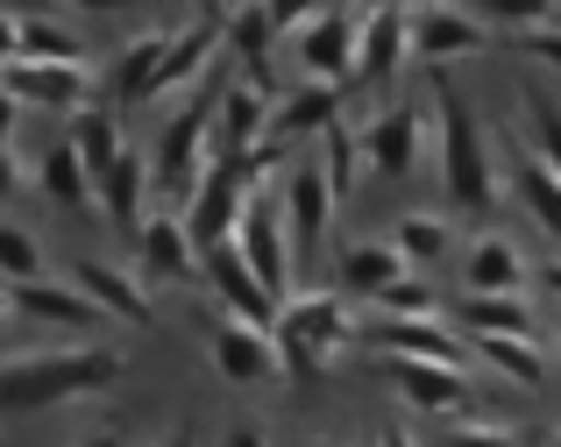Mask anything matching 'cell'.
<instances>
[{"label": "cell", "mask_w": 561, "mask_h": 447, "mask_svg": "<svg viewBox=\"0 0 561 447\" xmlns=\"http://www.w3.org/2000/svg\"><path fill=\"white\" fill-rule=\"evenodd\" d=\"M356 36H363V8H342V0H334L320 22H306L299 36H291V57H299V71L320 79V85H356Z\"/></svg>", "instance_id": "8992f818"}, {"label": "cell", "mask_w": 561, "mask_h": 447, "mask_svg": "<svg viewBox=\"0 0 561 447\" xmlns=\"http://www.w3.org/2000/svg\"><path fill=\"white\" fill-rule=\"evenodd\" d=\"M71 142H79V157L93 163H107L114 149H122V128H114V114H100V107H79V122H71Z\"/></svg>", "instance_id": "d6a6232c"}, {"label": "cell", "mask_w": 561, "mask_h": 447, "mask_svg": "<svg viewBox=\"0 0 561 447\" xmlns=\"http://www.w3.org/2000/svg\"><path fill=\"white\" fill-rule=\"evenodd\" d=\"M0 277H8V285L43 277V242L28 228H14V220H0Z\"/></svg>", "instance_id": "1f68e13d"}, {"label": "cell", "mask_w": 561, "mask_h": 447, "mask_svg": "<svg viewBox=\"0 0 561 447\" xmlns=\"http://www.w3.org/2000/svg\"><path fill=\"white\" fill-rule=\"evenodd\" d=\"M22 192V157H14V142H0V206Z\"/></svg>", "instance_id": "ab89813d"}, {"label": "cell", "mask_w": 561, "mask_h": 447, "mask_svg": "<svg viewBox=\"0 0 561 447\" xmlns=\"http://www.w3.org/2000/svg\"><path fill=\"white\" fill-rule=\"evenodd\" d=\"M22 57H85L79 36H71L65 22H50V14H22Z\"/></svg>", "instance_id": "836d02e7"}, {"label": "cell", "mask_w": 561, "mask_h": 447, "mask_svg": "<svg viewBox=\"0 0 561 447\" xmlns=\"http://www.w3.org/2000/svg\"><path fill=\"white\" fill-rule=\"evenodd\" d=\"M469 341H477V355L497 369V377L526 383V391H540V383H548V355H540L534 334H469Z\"/></svg>", "instance_id": "484cf974"}, {"label": "cell", "mask_w": 561, "mask_h": 447, "mask_svg": "<svg viewBox=\"0 0 561 447\" xmlns=\"http://www.w3.org/2000/svg\"><path fill=\"white\" fill-rule=\"evenodd\" d=\"M14 312H22V306H14V285H0V326H8Z\"/></svg>", "instance_id": "7dc6e473"}, {"label": "cell", "mask_w": 561, "mask_h": 447, "mask_svg": "<svg viewBox=\"0 0 561 447\" xmlns=\"http://www.w3.org/2000/svg\"><path fill=\"white\" fill-rule=\"evenodd\" d=\"M71 8H85V14H114V8H128V0H71Z\"/></svg>", "instance_id": "f6af8a7d"}, {"label": "cell", "mask_w": 561, "mask_h": 447, "mask_svg": "<svg viewBox=\"0 0 561 447\" xmlns=\"http://www.w3.org/2000/svg\"><path fill=\"white\" fill-rule=\"evenodd\" d=\"M263 8H271V22L285 28V36H299V28H306V22H320L334 0H263Z\"/></svg>", "instance_id": "74e56055"}, {"label": "cell", "mask_w": 561, "mask_h": 447, "mask_svg": "<svg viewBox=\"0 0 561 447\" xmlns=\"http://www.w3.org/2000/svg\"><path fill=\"white\" fill-rule=\"evenodd\" d=\"M220 8H256V0H220Z\"/></svg>", "instance_id": "681fc988"}, {"label": "cell", "mask_w": 561, "mask_h": 447, "mask_svg": "<svg viewBox=\"0 0 561 447\" xmlns=\"http://www.w3.org/2000/svg\"><path fill=\"white\" fill-rule=\"evenodd\" d=\"M519 192H526V206H534V220L561 242V171H554L548 157H540V149L519 163Z\"/></svg>", "instance_id": "f1b7e54d"}, {"label": "cell", "mask_w": 561, "mask_h": 447, "mask_svg": "<svg viewBox=\"0 0 561 447\" xmlns=\"http://www.w3.org/2000/svg\"><path fill=\"white\" fill-rule=\"evenodd\" d=\"M0 85H8L22 107H50V114H79L85 100H93L85 57H8V65H0Z\"/></svg>", "instance_id": "277c9868"}, {"label": "cell", "mask_w": 561, "mask_h": 447, "mask_svg": "<svg viewBox=\"0 0 561 447\" xmlns=\"http://www.w3.org/2000/svg\"><path fill=\"white\" fill-rule=\"evenodd\" d=\"M277 36H285V28L271 22L263 0H256V8H228V50L249 65V79H256V85H271V43Z\"/></svg>", "instance_id": "d4e9b609"}, {"label": "cell", "mask_w": 561, "mask_h": 447, "mask_svg": "<svg viewBox=\"0 0 561 447\" xmlns=\"http://www.w3.org/2000/svg\"><path fill=\"white\" fill-rule=\"evenodd\" d=\"M122 383V348L107 341H71L50 355H14L0 363V412H43V405H71Z\"/></svg>", "instance_id": "6da1fadb"}, {"label": "cell", "mask_w": 561, "mask_h": 447, "mask_svg": "<svg viewBox=\"0 0 561 447\" xmlns=\"http://www.w3.org/2000/svg\"><path fill=\"white\" fill-rule=\"evenodd\" d=\"M554 334H561V326H554Z\"/></svg>", "instance_id": "9f6ffc18"}, {"label": "cell", "mask_w": 561, "mask_h": 447, "mask_svg": "<svg viewBox=\"0 0 561 447\" xmlns=\"http://www.w3.org/2000/svg\"><path fill=\"white\" fill-rule=\"evenodd\" d=\"M342 122V85H320V79H306L299 93L277 107V128L271 136H328V128Z\"/></svg>", "instance_id": "4316f807"}, {"label": "cell", "mask_w": 561, "mask_h": 447, "mask_svg": "<svg viewBox=\"0 0 561 447\" xmlns=\"http://www.w3.org/2000/svg\"><path fill=\"white\" fill-rule=\"evenodd\" d=\"M71 277H79V285L93 291L100 306L114 312V320H128V326H150V320H157V298H150V285H142V277L114 271V263H100V256H79V263H71Z\"/></svg>", "instance_id": "ffe728a7"}, {"label": "cell", "mask_w": 561, "mask_h": 447, "mask_svg": "<svg viewBox=\"0 0 561 447\" xmlns=\"http://www.w3.org/2000/svg\"><path fill=\"white\" fill-rule=\"evenodd\" d=\"M313 447H334V440H313Z\"/></svg>", "instance_id": "f5cc1de1"}, {"label": "cell", "mask_w": 561, "mask_h": 447, "mask_svg": "<svg viewBox=\"0 0 561 447\" xmlns=\"http://www.w3.org/2000/svg\"><path fill=\"white\" fill-rule=\"evenodd\" d=\"M14 122H22V100L0 85V142H14Z\"/></svg>", "instance_id": "60d3db41"}, {"label": "cell", "mask_w": 561, "mask_h": 447, "mask_svg": "<svg viewBox=\"0 0 561 447\" xmlns=\"http://www.w3.org/2000/svg\"><path fill=\"white\" fill-rule=\"evenodd\" d=\"M534 277H540V285H548V291L561 298V256H554V263H540V271H534Z\"/></svg>", "instance_id": "ee69618b"}, {"label": "cell", "mask_w": 561, "mask_h": 447, "mask_svg": "<svg viewBox=\"0 0 561 447\" xmlns=\"http://www.w3.org/2000/svg\"><path fill=\"white\" fill-rule=\"evenodd\" d=\"M548 447H561V434H554V440H548Z\"/></svg>", "instance_id": "db71d44e"}, {"label": "cell", "mask_w": 561, "mask_h": 447, "mask_svg": "<svg viewBox=\"0 0 561 447\" xmlns=\"http://www.w3.org/2000/svg\"><path fill=\"white\" fill-rule=\"evenodd\" d=\"M462 326L469 334H534L526 291H462Z\"/></svg>", "instance_id": "83f0119b"}, {"label": "cell", "mask_w": 561, "mask_h": 447, "mask_svg": "<svg viewBox=\"0 0 561 447\" xmlns=\"http://www.w3.org/2000/svg\"><path fill=\"white\" fill-rule=\"evenodd\" d=\"M71 447H122V434H85V440H71Z\"/></svg>", "instance_id": "c3c4849f"}, {"label": "cell", "mask_w": 561, "mask_h": 447, "mask_svg": "<svg viewBox=\"0 0 561 447\" xmlns=\"http://www.w3.org/2000/svg\"><path fill=\"white\" fill-rule=\"evenodd\" d=\"M434 136H440V185L462 214H497L505 199V177H497L491 136H483L477 107L462 100L455 79H434Z\"/></svg>", "instance_id": "7a4b0ae2"}, {"label": "cell", "mask_w": 561, "mask_h": 447, "mask_svg": "<svg viewBox=\"0 0 561 447\" xmlns=\"http://www.w3.org/2000/svg\"><path fill=\"white\" fill-rule=\"evenodd\" d=\"M469 8H477L483 22L512 28V36H526V28H554V22H561V0H469Z\"/></svg>", "instance_id": "4dcf8cb0"}, {"label": "cell", "mask_w": 561, "mask_h": 447, "mask_svg": "<svg viewBox=\"0 0 561 447\" xmlns=\"http://www.w3.org/2000/svg\"><path fill=\"white\" fill-rule=\"evenodd\" d=\"M363 163L377 177H412L426 163V114L420 107H383L370 128H363Z\"/></svg>", "instance_id": "9a60e30c"}, {"label": "cell", "mask_w": 561, "mask_h": 447, "mask_svg": "<svg viewBox=\"0 0 561 447\" xmlns=\"http://www.w3.org/2000/svg\"><path fill=\"white\" fill-rule=\"evenodd\" d=\"M228 447H271V440H263V426H234Z\"/></svg>", "instance_id": "7bdbcfd3"}, {"label": "cell", "mask_w": 561, "mask_h": 447, "mask_svg": "<svg viewBox=\"0 0 561 447\" xmlns=\"http://www.w3.org/2000/svg\"><path fill=\"white\" fill-rule=\"evenodd\" d=\"M199 277H206V291L220 298V312H234V320H263V326H277V312H285V298L263 285V271L249 263V249H242V242H214V249L199 256Z\"/></svg>", "instance_id": "5b68a950"}, {"label": "cell", "mask_w": 561, "mask_h": 447, "mask_svg": "<svg viewBox=\"0 0 561 447\" xmlns=\"http://www.w3.org/2000/svg\"><path fill=\"white\" fill-rule=\"evenodd\" d=\"M448 447H519V434H512V426H497V420H455Z\"/></svg>", "instance_id": "d590c367"}, {"label": "cell", "mask_w": 561, "mask_h": 447, "mask_svg": "<svg viewBox=\"0 0 561 447\" xmlns=\"http://www.w3.org/2000/svg\"><path fill=\"white\" fill-rule=\"evenodd\" d=\"M348 334H356V320H348L342 291H291L277 312V348H285V369H299V377H313Z\"/></svg>", "instance_id": "3957f363"}, {"label": "cell", "mask_w": 561, "mask_h": 447, "mask_svg": "<svg viewBox=\"0 0 561 447\" xmlns=\"http://www.w3.org/2000/svg\"><path fill=\"white\" fill-rule=\"evenodd\" d=\"M526 256L519 242H505V234H477L462 256V291H526Z\"/></svg>", "instance_id": "603a6c76"}, {"label": "cell", "mask_w": 561, "mask_h": 447, "mask_svg": "<svg viewBox=\"0 0 561 447\" xmlns=\"http://www.w3.org/2000/svg\"><path fill=\"white\" fill-rule=\"evenodd\" d=\"M0 65H8V57H0Z\"/></svg>", "instance_id": "11a10c76"}, {"label": "cell", "mask_w": 561, "mask_h": 447, "mask_svg": "<svg viewBox=\"0 0 561 447\" xmlns=\"http://www.w3.org/2000/svg\"><path fill=\"white\" fill-rule=\"evenodd\" d=\"M391 242L405 249L412 263H440L455 249V234H448V220H440V214H398L391 220Z\"/></svg>", "instance_id": "f546056e"}, {"label": "cell", "mask_w": 561, "mask_h": 447, "mask_svg": "<svg viewBox=\"0 0 561 447\" xmlns=\"http://www.w3.org/2000/svg\"><path fill=\"white\" fill-rule=\"evenodd\" d=\"M206 8H214V14H228V8H220V0H206Z\"/></svg>", "instance_id": "816d5d0a"}, {"label": "cell", "mask_w": 561, "mask_h": 447, "mask_svg": "<svg viewBox=\"0 0 561 447\" xmlns=\"http://www.w3.org/2000/svg\"><path fill=\"white\" fill-rule=\"evenodd\" d=\"M477 50H491V22H483L477 8L426 0V8L412 14V57H426V65H448V57H477Z\"/></svg>", "instance_id": "30bf717a"}, {"label": "cell", "mask_w": 561, "mask_h": 447, "mask_svg": "<svg viewBox=\"0 0 561 447\" xmlns=\"http://www.w3.org/2000/svg\"><path fill=\"white\" fill-rule=\"evenodd\" d=\"M271 128H277L271 85H256V79H228V85H220V122H214V149H220V157H249V149H263Z\"/></svg>", "instance_id": "7c38bea8"}, {"label": "cell", "mask_w": 561, "mask_h": 447, "mask_svg": "<svg viewBox=\"0 0 561 447\" xmlns=\"http://www.w3.org/2000/svg\"><path fill=\"white\" fill-rule=\"evenodd\" d=\"M534 136H540V157L561 171V100L554 93H534Z\"/></svg>", "instance_id": "e575fe53"}, {"label": "cell", "mask_w": 561, "mask_h": 447, "mask_svg": "<svg viewBox=\"0 0 561 447\" xmlns=\"http://www.w3.org/2000/svg\"><path fill=\"white\" fill-rule=\"evenodd\" d=\"M383 369H391V383L405 391V405H420V412H462V405H469V377H462V363L383 355Z\"/></svg>", "instance_id": "d6986e66"}, {"label": "cell", "mask_w": 561, "mask_h": 447, "mask_svg": "<svg viewBox=\"0 0 561 447\" xmlns=\"http://www.w3.org/2000/svg\"><path fill=\"white\" fill-rule=\"evenodd\" d=\"M519 50H526V57H540V65H554V71H561V22H554V28H526V36H519Z\"/></svg>", "instance_id": "f35d334b"}, {"label": "cell", "mask_w": 561, "mask_h": 447, "mask_svg": "<svg viewBox=\"0 0 561 447\" xmlns=\"http://www.w3.org/2000/svg\"><path fill=\"white\" fill-rule=\"evenodd\" d=\"M157 447H199V434H192V426H179V434H164Z\"/></svg>", "instance_id": "bcb514c9"}, {"label": "cell", "mask_w": 561, "mask_h": 447, "mask_svg": "<svg viewBox=\"0 0 561 447\" xmlns=\"http://www.w3.org/2000/svg\"><path fill=\"white\" fill-rule=\"evenodd\" d=\"M356 8H383V0H356Z\"/></svg>", "instance_id": "f907efd6"}, {"label": "cell", "mask_w": 561, "mask_h": 447, "mask_svg": "<svg viewBox=\"0 0 561 447\" xmlns=\"http://www.w3.org/2000/svg\"><path fill=\"white\" fill-rule=\"evenodd\" d=\"M334 206H342V192H334L328 163H291V177H285V220H291V242H299V256H313V249H320Z\"/></svg>", "instance_id": "ac0fdd59"}, {"label": "cell", "mask_w": 561, "mask_h": 447, "mask_svg": "<svg viewBox=\"0 0 561 447\" xmlns=\"http://www.w3.org/2000/svg\"><path fill=\"white\" fill-rule=\"evenodd\" d=\"M377 447H420V440H412V434H405V426H398V420H391V426H377Z\"/></svg>", "instance_id": "b9f144b4"}, {"label": "cell", "mask_w": 561, "mask_h": 447, "mask_svg": "<svg viewBox=\"0 0 561 447\" xmlns=\"http://www.w3.org/2000/svg\"><path fill=\"white\" fill-rule=\"evenodd\" d=\"M14 306L43 326H71V334H100V326L114 320L79 277H71V285H57V277H22V285H14Z\"/></svg>", "instance_id": "5bb4252c"}, {"label": "cell", "mask_w": 561, "mask_h": 447, "mask_svg": "<svg viewBox=\"0 0 561 447\" xmlns=\"http://www.w3.org/2000/svg\"><path fill=\"white\" fill-rule=\"evenodd\" d=\"M412 57V14L398 0L363 8V36H356V85H391Z\"/></svg>", "instance_id": "8fae6325"}, {"label": "cell", "mask_w": 561, "mask_h": 447, "mask_svg": "<svg viewBox=\"0 0 561 447\" xmlns=\"http://www.w3.org/2000/svg\"><path fill=\"white\" fill-rule=\"evenodd\" d=\"M164 57H171V28H142L136 43H122V57H114V71H107L114 100H157Z\"/></svg>", "instance_id": "44dd1931"}, {"label": "cell", "mask_w": 561, "mask_h": 447, "mask_svg": "<svg viewBox=\"0 0 561 447\" xmlns=\"http://www.w3.org/2000/svg\"><path fill=\"white\" fill-rule=\"evenodd\" d=\"M100 214L114 220V228H128V234H142V220H150V185H157V163L142 157V149H114L107 163H100Z\"/></svg>", "instance_id": "4fadbf2b"}, {"label": "cell", "mask_w": 561, "mask_h": 447, "mask_svg": "<svg viewBox=\"0 0 561 447\" xmlns=\"http://www.w3.org/2000/svg\"><path fill=\"white\" fill-rule=\"evenodd\" d=\"M206 355H214V369L228 383H271V377H285L277 326H263V320H234V312H220V326L206 334Z\"/></svg>", "instance_id": "ba28073f"}, {"label": "cell", "mask_w": 561, "mask_h": 447, "mask_svg": "<svg viewBox=\"0 0 561 447\" xmlns=\"http://www.w3.org/2000/svg\"><path fill=\"white\" fill-rule=\"evenodd\" d=\"M249 192H256V177L242 171V157H214L206 185L192 192V206H185V228H192V242H199V249H214V242H234V228H242V214H249Z\"/></svg>", "instance_id": "52a82bcc"}, {"label": "cell", "mask_w": 561, "mask_h": 447, "mask_svg": "<svg viewBox=\"0 0 561 447\" xmlns=\"http://www.w3.org/2000/svg\"><path fill=\"white\" fill-rule=\"evenodd\" d=\"M234 242L249 249V263L263 271V285H271L277 298H291V220H285V192H249V214H242V228H234Z\"/></svg>", "instance_id": "9c48e42d"}, {"label": "cell", "mask_w": 561, "mask_h": 447, "mask_svg": "<svg viewBox=\"0 0 561 447\" xmlns=\"http://www.w3.org/2000/svg\"><path fill=\"white\" fill-rule=\"evenodd\" d=\"M363 341H370L377 355H420V363H462V341H455L448 326L434 320V312H377V320L363 326Z\"/></svg>", "instance_id": "e0dca14e"}, {"label": "cell", "mask_w": 561, "mask_h": 447, "mask_svg": "<svg viewBox=\"0 0 561 447\" xmlns=\"http://www.w3.org/2000/svg\"><path fill=\"white\" fill-rule=\"evenodd\" d=\"M136 249H142V277H150V285H185V277H199V256H206V249L192 242L179 206H164V214L142 220Z\"/></svg>", "instance_id": "2e32d148"}, {"label": "cell", "mask_w": 561, "mask_h": 447, "mask_svg": "<svg viewBox=\"0 0 561 447\" xmlns=\"http://www.w3.org/2000/svg\"><path fill=\"white\" fill-rule=\"evenodd\" d=\"M377 312H434V291H426L420 277H398V285L377 291Z\"/></svg>", "instance_id": "8d00e7d4"}, {"label": "cell", "mask_w": 561, "mask_h": 447, "mask_svg": "<svg viewBox=\"0 0 561 447\" xmlns=\"http://www.w3.org/2000/svg\"><path fill=\"white\" fill-rule=\"evenodd\" d=\"M36 185L50 192L57 206H71V214H85V206H100V177H93V163L79 157V142H50L43 149V163H36Z\"/></svg>", "instance_id": "7402d4cb"}, {"label": "cell", "mask_w": 561, "mask_h": 447, "mask_svg": "<svg viewBox=\"0 0 561 447\" xmlns=\"http://www.w3.org/2000/svg\"><path fill=\"white\" fill-rule=\"evenodd\" d=\"M334 277H342V291H363V298H377L383 285H398V277H412V256L383 234V242H356V249H342V263H334Z\"/></svg>", "instance_id": "cb8c5ba5"}]
</instances>
